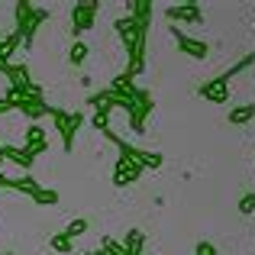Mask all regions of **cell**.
<instances>
[{
    "mask_svg": "<svg viewBox=\"0 0 255 255\" xmlns=\"http://www.w3.org/2000/svg\"><path fill=\"white\" fill-rule=\"evenodd\" d=\"M49 117H52V123H55V129L62 132L65 152H71V149H75V132L81 129V123H84V113H68V110H58V107H52Z\"/></svg>",
    "mask_w": 255,
    "mask_h": 255,
    "instance_id": "1",
    "label": "cell"
},
{
    "mask_svg": "<svg viewBox=\"0 0 255 255\" xmlns=\"http://www.w3.org/2000/svg\"><path fill=\"white\" fill-rule=\"evenodd\" d=\"M100 3L97 0H87V3H75V10H71V29H75V36H81L94 26V16H97Z\"/></svg>",
    "mask_w": 255,
    "mask_h": 255,
    "instance_id": "2",
    "label": "cell"
},
{
    "mask_svg": "<svg viewBox=\"0 0 255 255\" xmlns=\"http://www.w3.org/2000/svg\"><path fill=\"white\" fill-rule=\"evenodd\" d=\"M171 36H174V42H178V49L184 52V55H191V58H207V52H210V45H207V42L191 39L187 32H181L178 26H171Z\"/></svg>",
    "mask_w": 255,
    "mask_h": 255,
    "instance_id": "3",
    "label": "cell"
},
{
    "mask_svg": "<svg viewBox=\"0 0 255 255\" xmlns=\"http://www.w3.org/2000/svg\"><path fill=\"white\" fill-rule=\"evenodd\" d=\"M139 174H142V165L132 162V158H126V155H120L117 168H113V184H117V187H126V184H132Z\"/></svg>",
    "mask_w": 255,
    "mask_h": 255,
    "instance_id": "4",
    "label": "cell"
},
{
    "mask_svg": "<svg viewBox=\"0 0 255 255\" xmlns=\"http://www.w3.org/2000/svg\"><path fill=\"white\" fill-rule=\"evenodd\" d=\"M23 149H29L32 155H39V152L49 149V136H45L42 126H26V132H23Z\"/></svg>",
    "mask_w": 255,
    "mask_h": 255,
    "instance_id": "5",
    "label": "cell"
},
{
    "mask_svg": "<svg viewBox=\"0 0 255 255\" xmlns=\"http://www.w3.org/2000/svg\"><path fill=\"white\" fill-rule=\"evenodd\" d=\"M19 110H23L29 120H39V117H45L52 107H49V100H42V91H39V94H32V97L19 100Z\"/></svg>",
    "mask_w": 255,
    "mask_h": 255,
    "instance_id": "6",
    "label": "cell"
},
{
    "mask_svg": "<svg viewBox=\"0 0 255 255\" xmlns=\"http://www.w3.org/2000/svg\"><path fill=\"white\" fill-rule=\"evenodd\" d=\"M226 84H230V78H226V75H220L217 81L200 84V97H210L213 104H223V100H226Z\"/></svg>",
    "mask_w": 255,
    "mask_h": 255,
    "instance_id": "7",
    "label": "cell"
},
{
    "mask_svg": "<svg viewBox=\"0 0 255 255\" xmlns=\"http://www.w3.org/2000/svg\"><path fill=\"white\" fill-rule=\"evenodd\" d=\"M3 158L6 162H16L23 171H29L32 162H36V155H32L29 149H19V145H3Z\"/></svg>",
    "mask_w": 255,
    "mask_h": 255,
    "instance_id": "8",
    "label": "cell"
},
{
    "mask_svg": "<svg viewBox=\"0 0 255 255\" xmlns=\"http://www.w3.org/2000/svg\"><path fill=\"white\" fill-rule=\"evenodd\" d=\"M168 19H184V23H204V13H200V6L194 3H184V6H168Z\"/></svg>",
    "mask_w": 255,
    "mask_h": 255,
    "instance_id": "9",
    "label": "cell"
},
{
    "mask_svg": "<svg viewBox=\"0 0 255 255\" xmlns=\"http://www.w3.org/2000/svg\"><path fill=\"white\" fill-rule=\"evenodd\" d=\"M49 246H52L58 255H71V252H75V239H68L65 233H55V236H49Z\"/></svg>",
    "mask_w": 255,
    "mask_h": 255,
    "instance_id": "10",
    "label": "cell"
},
{
    "mask_svg": "<svg viewBox=\"0 0 255 255\" xmlns=\"http://www.w3.org/2000/svg\"><path fill=\"white\" fill-rule=\"evenodd\" d=\"M32 200H36L39 207H52V204H58V191L55 187H39V191L32 194Z\"/></svg>",
    "mask_w": 255,
    "mask_h": 255,
    "instance_id": "11",
    "label": "cell"
},
{
    "mask_svg": "<svg viewBox=\"0 0 255 255\" xmlns=\"http://www.w3.org/2000/svg\"><path fill=\"white\" fill-rule=\"evenodd\" d=\"M255 117V104H249V107H239V110H233L230 113V123L233 126H243L246 120H252Z\"/></svg>",
    "mask_w": 255,
    "mask_h": 255,
    "instance_id": "12",
    "label": "cell"
},
{
    "mask_svg": "<svg viewBox=\"0 0 255 255\" xmlns=\"http://www.w3.org/2000/svg\"><path fill=\"white\" fill-rule=\"evenodd\" d=\"M87 226H91V223H87L84 217H78V220H71V223L65 226V236H68V239H75V236H84V233H87Z\"/></svg>",
    "mask_w": 255,
    "mask_h": 255,
    "instance_id": "13",
    "label": "cell"
},
{
    "mask_svg": "<svg viewBox=\"0 0 255 255\" xmlns=\"http://www.w3.org/2000/svg\"><path fill=\"white\" fill-rule=\"evenodd\" d=\"M84 58H87V45L84 42H75V45H71V52H68V62L71 65H84Z\"/></svg>",
    "mask_w": 255,
    "mask_h": 255,
    "instance_id": "14",
    "label": "cell"
},
{
    "mask_svg": "<svg viewBox=\"0 0 255 255\" xmlns=\"http://www.w3.org/2000/svg\"><path fill=\"white\" fill-rule=\"evenodd\" d=\"M139 246H142V233L132 230L129 236H126V246H123V249H126V252H132V255H139Z\"/></svg>",
    "mask_w": 255,
    "mask_h": 255,
    "instance_id": "15",
    "label": "cell"
},
{
    "mask_svg": "<svg viewBox=\"0 0 255 255\" xmlns=\"http://www.w3.org/2000/svg\"><path fill=\"white\" fill-rule=\"evenodd\" d=\"M194 255H217V246H213L210 239H200V243L194 246Z\"/></svg>",
    "mask_w": 255,
    "mask_h": 255,
    "instance_id": "16",
    "label": "cell"
},
{
    "mask_svg": "<svg viewBox=\"0 0 255 255\" xmlns=\"http://www.w3.org/2000/svg\"><path fill=\"white\" fill-rule=\"evenodd\" d=\"M239 210H243V213H252L255 210V194H246V197L239 200Z\"/></svg>",
    "mask_w": 255,
    "mask_h": 255,
    "instance_id": "17",
    "label": "cell"
},
{
    "mask_svg": "<svg viewBox=\"0 0 255 255\" xmlns=\"http://www.w3.org/2000/svg\"><path fill=\"white\" fill-rule=\"evenodd\" d=\"M0 255H13V252H0Z\"/></svg>",
    "mask_w": 255,
    "mask_h": 255,
    "instance_id": "18",
    "label": "cell"
},
{
    "mask_svg": "<svg viewBox=\"0 0 255 255\" xmlns=\"http://www.w3.org/2000/svg\"><path fill=\"white\" fill-rule=\"evenodd\" d=\"M0 149H3V145H0Z\"/></svg>",
    "mask_w": 255,
    "mask_h": 255,
    "instance_id": "19",
    "label": "cell"
}]
</instances>
